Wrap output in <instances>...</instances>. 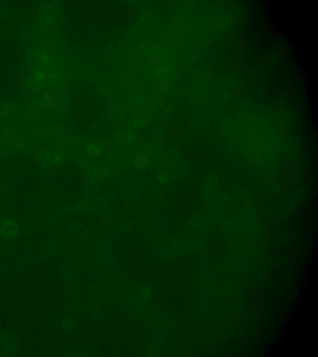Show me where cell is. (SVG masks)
<instances>
[{
    "label": "cell",
    "instance_id": "cell-6",
    "mask_svg": "<svg viewBox=\"0 0 318 357\" xmlns=\"http://www.w3.org/2000/svg\"><path fill=\"white\" fill-rule=\"evenodd\" d=\"M169 178V175L166 172H162L158 175L157 180L158 183L161 184H165L168 181Z\"/></svg>",
    "mask_w": 318,
    "mask_h": 357
},
{
    "label": "cell",
    "instance_id": "cell-4",
    "mask_svg": "<svg viewBox=\"0 0 318 357\" xmlns=\"http://www.w3.org/2000/svg\"><path fill=\"white\" fill-rule=\"evenodd\" d=\"M150 160L146 155L144 154H138L133 159V164L135 168L138 169H144L149 166Z\"/></svg>",
    "mask_w": 318,
    "mask_h": 357
},
{
    "label": "cell",
    "instance_id": "cell-2",
    "mask_svg": "<svg viewBox=\"0 0 318 357\" xmlns=\"http://www.w3.org/2000/svg\"><path fill=\"white\" fill-rule=\"evenodd\" d=\"M36 159L42 167L57 165L64 160V155L59 150L51 148H44L36 153Z\"/></svg>",
    "mask_w": 318,
    "mask_h": 357
},
{
    "label": "cell",
    "instance_id": "cell-3",
    "mask_svg": "<svg viewBox=\"0 0 318 357\" xmlns=\"http://www.w3.org/2000/svg\"><path fill=\"white\" fill-rule=\"evenodd\" d=\"M19 232V225L12 219H6L0 224V233L4 238L12 239L15 238Z\"/></svg>",
    "mask_w": 318,
    "mask_h": 357
},
{
    "label": "cell",
    "instance_id": "cell-1",
    "mask_svg": "<svg viewBox=\"0 0 318 357\" xmlns=\"http://www.w3.org/2000/svg\"><path fill=\"white\" fill-rule=\"evenodd\" d=\"M20 128L8 127L0 131V158L35 150L31 139L22 133Z\"/></svg>",
    "mask_w": 318,
    "mask_h": 357
},
{
    "label": "cell",
    "instance_id": "cell-5",
    "mask_svg": "<svg viewBox=\"0 0 318 357\" xmlns=\"http://www.w3.org/2000/svg\"><path fill=\"white\" fill-rule=\"evenodd\" d=\"M85 150L88 156L91 158H98L103 153V149L100 145L94 143H89L86 145Z\"/></svg>",
    "mask_w": 318,
    "mask_h": 357
}]
</instances>
